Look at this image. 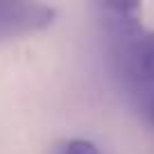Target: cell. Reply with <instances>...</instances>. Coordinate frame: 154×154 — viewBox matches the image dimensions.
<instances>
[{
	"label": "cell",
	"mask_w": 154,
	"mask_h": 154,
	"mask_svg": "<svg viewBox=\"0 0 154 154\" xmlns=\"http://www.w3.org/2000/svg\"><path fill=\"white\" fill-rule=\"evenodd\" d=\"M118 41L116 57L120 72L136 88H149L154 84V32L143 27L125 36H113Z\"/></svg>",
	"instance_id": "cell-1"
},
{
	"label": "cell",
	"mask_w": 154,
	"mask_h": 154,
	"mask_svg": "<svg viewBox=\"0 0 154 154\" xmlns=\"http://www.w3.org/2000/svg\"><path fill=\"white\" fill-rule=\"evenodd\" d=\"M54 18H57L54 7L43 2H18V0L2 2L0 0V43L43 32L54 23Z\"/></svg>",
	"instance_id": "cell-2"
},
{
	"label": "cell",
	"mask_w": 154,
	"mask_h": 154,
	"mask_svg": "<svg viewBox=\"0 0 154 154\" xmlns=\"http://www.w3.org/2000/svg\"><path fill=\"white\" fill-rule=\"evenodd\" d=\"M143 111H145V116H147V120L154 125V91H147V93H145Z\"/></svg>",
	"instance_id": "cell-4"
},
{
	"label": "cell",
	"mask_w": 154,
	"mask_h": 154,
	"mask_svg": "<svg viewBox=\"0 0 154 154\" xmlns=\"http://www.w3.org/2000/svg\"><path fill=\"white\" fill-rule=\"evenodd\" d=\"M59 154H102V152H100V147H97L93 140L70 138V140H66V143H61Z\"/></svg>",
	"instance_id": "cell-3"
}]
</instances>
